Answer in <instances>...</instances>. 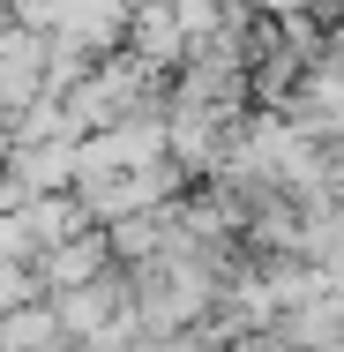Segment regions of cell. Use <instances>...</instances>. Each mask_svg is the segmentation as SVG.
Listing matches in <instances>:
<instances>
[{"label": "cell", "instance_id": "obj_1", "mask_svg": "<svg viewBox=\"0 0 344 352\" xmlns=\"http://www.w3.org/2000/svg\"><path fill=\"white\" fill-rule=\"evenodd\" d=\"M262 8H292V0H262Z\"/></svg>", "mask_w": 344, "mask_h": 352}]
</instances>
